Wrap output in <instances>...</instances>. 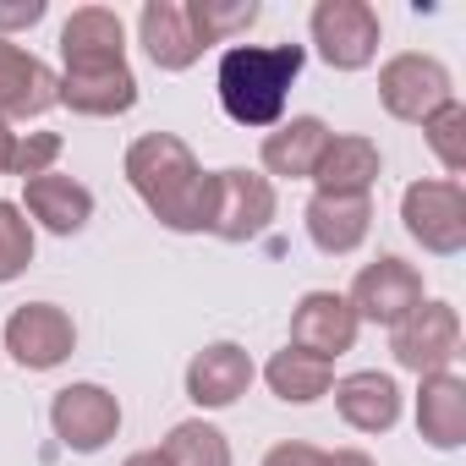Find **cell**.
<instances>
[{
	"label": "cell",
	"mask_w": 466,
	"mask_h": 466,
	"mask_svg": "<svg viewBox=\"0 0 466 466\" xmlns=\"http://www.w3.org/2000/svg\"><path fill=\"white\" fill-rule=\"evenodd\" d=\"M28 264H34V225L12 198H0V286L28 275Z\"/></svg>",
	"instance_id": "4316f807"
},
{
	"label": "cell",
	"mask_w": 466,
	"mask_h": 466,
	"mask_svg": "<svg viewBox=\"0 0 466 466\" xmlns=\"http://www.w3.org/2000/svg\"><path fill=\"white\" fill-rule=\"evenodd\" d=\"M422 137H428V148L439 154L444 181H461V176H466V105H461V99L439 105V110L422 121Z\"/></svg>",
	"instance_id": "484cf974"
},
{
	"label": "cell",
	"mask_w": 466,
	"mask_h": 466,
	"mask_svg": "<svg viewBox=\"0 0 466 466\" xmlns=\"http://www.w3.org/2000/svg\"><path fill=\"white\" fill-rule=\"evenodd\" d=\"M357 329L362 324H357V313L340 291H308L291 308V346L308 351V357H324V362L346 357L357 346Z\"/></svg>",
	"instance_id": "5bb4252c"
},
{
	"label": "cell",
	"mask_w": 466,
	"mask_h": 466,
	"mask_svg": "<svg viewBox=\"0 0 466 466\" xmlns=\"http://www.w3.org/2000/svg\"><path fill=\"white\" fill-rule=\"evenodd\" d=\"M400 219L406 237L433 253V258H455L466 253V187L461 181H411L400 192Z\"/></svg>",
	"instance_id": "3957f363"
},
{
	"label": "cell",
	"mask_w": 466,
	"mask_h": 466,
	"mask_svg": "<svg viewBox=\"0 0 466 466\" xmlns=\"http://www.w3.org/2000/svg\"><path fill=\"white\" fill-rule=\"evenodd\" d=\"M302 225H308V242L329 258H346L368 242L373 230V198H335V192H313L308 208H302Z\"/></svg>",
	"instance_id": "2e32d148"
},
{
	"label": "cell",
	"mask_w": 466,
	"mask_h": 466,
	"mask_svg": "<svg viewBox=\"0 0 466 466\" xmlns=\"http://www.w3.org/2000/svg\"><path fill=\"white\" fill-rule=\"evenodd\" d=\"M61 105L72 116H127L137 105V77L127 61H66L61 72Z\"/></svg>",
	"instance_id": "8fae6325"
},
{
	"label": "cell",
	"mask_w": 466,
	"mask_h": 466,
	"mask_svg": "<svg viewBox=\"0 0 466 466\" xmlns=\"http://www.w3.org/2000/svg\"><path fill=\"white\" fill-rule=\"evenodd\" d=\"M50 428L66 450L77 455H99L116 433H121V400L105 384H66L50 400Z\"/></svg>",
	"instance_id": "30bf717a"
},
{
	"label": "cell",
	"mask_w": 466,
	"mask_h": 466,
	"mask_svg": "<svg viewBox=\"0 0 466 466\" xmlns=\"http://www.w3.org/2000/svg\"><path fill=\"white\" fill-rule=\"evenodd\" d=\"M12 137H17V132L0 121V176H6V159H12Z\"/></svg>",
	"instance_id": "d6a6232c"
},
{
	"label": "cell",
	"mask_w": 466,
	"mask_h": 466,
	"mask_svg": "<svg viewBox=\"0 0 466 466\" xmlns=\"http://www.w3.org/2000/svg\"><path fill=\"white\" fill-rule=\"evenodd\" d=\"M187 23L198 34V45H237L253 23H258V0H181Z\"/></svg>",
	"instance_id": "cb8c5ba5"
},
{
	"label": "cell",
	"mask_w": 466,
	"mask_h": 466,
	"mask_svg": "<svg viewBox=\"0 0 466 466\" xmlns=\"http://www.w3.org/2000/svg\"><path fill=\"white\" fill-rule=\"evenodd\" d=\"M264 384H269L275 400H286V406H313V400H324V395L335 390V362L286 346V351H275V357L264 362Z\"/></svg>",
	"instance_id": "603a6c76"
},
{
	"label": "cell",
	"mask_w": 466,
	"mask_h": 466,
	"mask_svg": "<svg viewBox=\"0 0 466 466\" xmlns=\"http://www.w3.org/2000/svg\"><path fill=\"white\" fill-rule=\"evenodd\" d=\"M390 357L395 368L428 379V373H450L461 357V313L450 302H422L411 308L395 329H390Z\"/></svg>",
	"instance_id": "8992f818"
},
{
	"label": "cell",
	"mask_w": 466,
	"mask_h": 466,
	"mask_svg": "<svg viewBox=\"0 0 466 466\" xmlns=\"http://www.w3.org/2000/svg\"><path fill=\"white\" fill-rule=\"evenodd\" d=\"M308 28H313V45H319L324 66H335V72L373 66L379 34H384L379 28V12L368 6V0H319L313 17H308Z\"/></svg>",
	"instance_id": "52a82bcc"
},
{
	"label": "cell",
	"mask_w": 466,
	"mask_h": 466,
	"mask_svg": "<svg viewBox=\"0 0 466 466\" xmlns=\"http://www.w3.org/2000/svg\"><path fill=\"white\" fill-rule=\"evenodd\" d=\"M61 61H127V23L110 6H77L61 28Z\"/></svg>",
	"instance_id": "7402d4cb"
},
{
	"label": "cell",
	"mask_w": 466,
	"mask_h": 466,
	"mask_svg": "<svg viewBox=\"0 0 466 466\" xmlns=\"http://www.w3.org/2000/svg\"><path fill=\"white\" fill-rule=\"evenodd\" d=\"M121 466H165V455H159V450H137V455H127Z\"/></svg>",
	"instance_id": "1f68e13d"
},
{
	"label": "cell",
	"mask_w": 466,
	"mask_h": 466,
	"mask_svg": "<svg viewBox=\"0 0 466 466\" xmlns=\"http://www.w3.org/2000/svg\"><path fill=\"white\" fill-rule=\"evenodd\" d=\"M264 466H324V450L319 444H302V439H286L264 455Z\"/></svg>",
	"instance_id": "f1b7e54d"
},
{
	"label": "cell",
	"mask_w": 466,
	"mask_h": 466,
	"mask_svg": "<svg viewBox=\"0 0 466 466\" xmlns=\"http://www.w3.org/2000/svg\"><path fill=\"white\" fill-rule=\"evenodd\" d=\"M61 105V77L23 45L0 39V121H39Z\"/></svg>",
	"instance_id": "7c38bea8"
},
{
	"label": "cell",
	"mask_w": 466,
	"mask_h": 466,
	"mask_svg": "<svg viewBox=\"0 0 466 466\" xmlns=\"http://www.w3.org/2000/svg\"><path fill=\"white\" fill-rule=\"evenodd\" d=\"M132 192L143 198V208L176 230V237H198L208 230V214H214V176L198 165V154L176 137V132H143L127 159H121Z\"/></svg>",
	"instance_id": "6da1fadb"
},
{
	"label": "cell",
	"mask_w": 466,
	"mask_h": 466,
	"mask_svg": "<svg viewBox=\"0 0 466 466\" xmlns=\"http://www.w3.org/2000/svg\"><path fill=\"white\" fill-rule=\"evenodd\" d=\"M335 411L357 433H390L400 422V384L379 368L346 373V379H335Z\"/></svg>",
	"instance_id": "d6986e66"
},
{
	"label": "cell",
	"mask_w": 466,
	"mask_h": 466,
	"mask_svg": "<svg viewBox=\"0 0 466 466\" xmlns=\"http://www.w3.org/2000/svg\"><path fill=\"white\" fill-rule=\"evenodd\" d=\"M417 433L433 450H461L466 444V379L450 373H428L417 384Z\"/></svg>",
	"instance_id": "ffe728a7"
},
{
	"label": "cell",
	"mask_w": 466,
	"mask_h": 466,
	"mask_svg": "<svg viewBox=\"0 0 466 466\" xmlns=\"http://www.w3.org/2000/svg\"><path fill=\"white\" fill-rule=\"evenodd\" d=\"M329 137H335V132H329L319 116H291V121H280V127L264 132L258 159H264V170L280 176V181H308Z\"/></svg>",
	"instance_id": "44dd1931"
},
{
	"label": "cell",
	"mask_w": 466,
	"mask_h": 466,
	"mask_svg": "<svg viewBox=\"0 0 466 466\" xmlns=\"http://www.w3.org/2000/svg\"><path fill=\"white\" fill-rule=\"evenodd\" d=\"M61 132H17L12 137V159H6V176H17V181H34V176H45L56 159H61Z\"/></svg>",
	"instance_id": "83f0119b"
},
{
	"label": "cell",
	"mask_w": 466,
	"mask_h": 466,
	"mask_svg": "<svg viewBox=\"0 0 466 466\" xmlns=\"http://www.w3.org/2000/svg\"><path fill=\"white\" fill-rule=\"evenodd\" d=\"M159 455H165V466H230V439L214 422L187 417V422H176L165 433Z\"/></svg>",
	"instance_id": "d4e9b609"
},
{
	"label": "cell",
	"mask_w": 466,
	"mask_h": 466,
	"mask_svg": "<svg viewBox=\"0 0 466 466\" xmlns=\"http://www.w3.org/2000/svg\"><path fill=\"white\" fill-rule=\"evenodd\" d=\"M45 17V0H23V6H0V39H6L12 28H34Z\"/></svg>",
	"instance_id": "f546056e"
},
{
	"label": "cell",
	"mask_w": 466,
	"mask_h": 466,
	"mask_svg": "<svg viewBox=\"0 0 466 466\" xmlns=\"http://www.w3.org/2000/svg\"><path fill=\"white\" fill-rule=\"evenodd\" d=\"M253 379H258V368L237 340H214L187 362V400L203 411H225L253 390Z\"/></svg>",
	"instance_id": "4fadbf2b"
},
{
	"label": "cell",
	"mask_w": 466,
	"mask_h": 466,
	"mask_svg": "<svg viewBox=\"0 0 466 466\" xmlns=\"http://www.w3.org/2000/svg\"><path fill=\"white\" fill-rule=\"evenodd\" d=\"M6 351L17 368L28 373H50L61 368L72 351H77V324L66 308L56 302H23L12 319H6Z\"/></svg>",
	"instance_id": "9c48e42d"
},
{
	"label": "cell",
	"mask_w": 466,
	"mask_h": 466,
	"mask_svg": "<svg viewBox=\"0 0 466 466\" xmlns=\"http://www.w3.org/2000/svg\"><path fill=\"white\" fill-rule=\"evenodd\" d=\"M28 225H45L50 237H77V230L94 219V192L77 181V176H61V170H45L34 181H23V203Z\"/></svg>",
	"instance_id": "9a60e30c"
},
{
	"label": "cell",
	"mask_w": 466,
	"mask_h": 466,
	"mask_svg": "<svg viewBox=\"0 0 466 466\" xmlns=\"http://www.w3.org/2000/svg\"><path fill=\"white\" fill-rule=\"evenodd\" d=\"M379 170H384L379 143H373V137L346 132V137H329V143H324V154H319V165H313V176H308V181H313V192H335V198H373Z\"/></svg>",
	"instance_id": "e0dca14e"
},
{
	"label": "cell",
	"mask_w": 466,
	"mask_h": 466,
	"mask_svg": "<svg viewBox=\"0 0 466 466\" xmlns=\"http://www.w3.org/2000/svg\"><path fill=\"white\" fill-rule=\"evenodd\" d=\"M302 61H308L302 45H225L219 72H214L219 110L248 132L280 127L291 83L302 77Z\"/></svg>",
	"instance_id": "7a4b0ae2"
},
{
	"label": "cell",
	"mask_w": 466,
	"mask_h": 466,
	"mask_svg": "<svg viewBox=\"0 0 466 466\" xmlns=\"http://www.w3.org/2000/svg\"><path fill=\"white\" fill-rule=\"evenodd\" d=\"M455 99V77H450V66L439 61V56H417V50H406V56H390L384 66H379V105L395 116V121H406V127H422L439 105H450Z\"/></svg>",
	"instance_id": "277c9868"
},
{
	"label": "cell",
	"mask_w": 466,
	"mask_h": 466,
	"mask_svg": "<svg viewBox=\"0 0 466 466\" xmlns=\"http://www.w3.org/2000/svg\"><path fill=\"white\" fill-rule=\"evenodd\" d=\"M324 466H379L368 450H324Z\"/></svg>",
	"instance_id": "4dcf8cb0"
},
{
	"label": "cell",
	"mask_w": 466,
	"mask_h": 466,
	"mask_svg": "<svg viewBox=\"0 0 466 466\" xmlns=\"http://www.w3.org/2000/svg\"><path fill=\"white\" fill-rule=\"evenodd\" d=\"M346 302H351L357 324L395 329L411 308L428 302V297H422V269L406 264V258H395V253H384V258L362 264V275L351 280V297H346Z\"/></svg>",
	"instance_id": "ba28073f"
},
{
	"label": "cell",
	"mask_w": 466,
	"mask_h": 466,
	"mask_svg": "<svg viewBox=\"0 0 466 466\" xmlns=\"http://www.w3.org/2000/svg\"><path fill=\"white\" fill-rule=\"evenodd\" d=\"M275 181L248 170V165H230V170H214V214H208V230L219 242H258L264 230L275 225Z\"/></svg>",
	"instance_id": "5b68a950"
},
{
	"label": "cell",
	"mask_w": 466,
	"mask_h": 466,
	"mask_svg": "<svg viewBox=\"0 0 466 466\" xmlns=\"http://www.w3.org/2000/svg\"><path fill=\"white\" fill-rule=\"evenodd\" d=\"M137 45H143V56L159 72H187L203 56V45H198V34L187 23L181 0H143V12H137Z\"/></svg>",
	"instance_id": "ac0fdd59"
}]
</instances>
